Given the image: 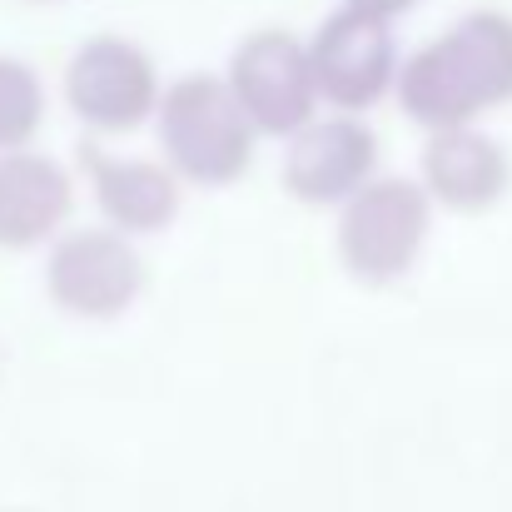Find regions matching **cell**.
<instances>
[{
    "label": "cell",
    "instance_id": "14",
    "mask_svg": "<svg viewBox=\"0 0 512 512\" xmlns=\"http://www.w3.org/2000/svg\"><path fill=\"white\" fill-rule=\"evenodd\" d=\"M40 5H45V0H40Z\"/></svg>",
    "mask_w": 512,
    "mask_h": 512
},
{
    "label": "cell",
    "instance_id": "6",
    "mask_svg": "<svg viewBox=\"0 0 512 512\" xmlns=\"http://www.w3.org/2000/svg\"><path fill=\"white\" fill-rule=\"evenodd\" d=\"M224 80H229L234 100L244 105L249 125L264 140H289L314 115H324V95H319V80H314L309 40L284 30V25L249 30L229 50Z\"/></svg>",
    "mask_w": 512,
    "mask_h": 512
},
{
    "label": "cell",
    "instance_id": "13",
    "mask_svg": "<svg viewBox=\"0 0 512 512\" xmlns=\"http://www.w3.org/2000/svg\"><path fill=\"white\" fill-rule=\"evenodd\" d=\"M339 5H353V10L378 15V20H398V15H408L418 0H339Z\"/></svg>",
    "mask_w": 512,
    "mask_h": 512
},
{
    "label": "cell",
    "instance_id": "11",
    "mask_svg": "<svg viewBox=\"0 0 512 512\" xmlns=\"http://www.w3.org/2000/svg\"><path fill=\"white\" fill-rule=\"evenodd\" d=\"M423 189L428 199L473 209L498 189V155L493 145L473 140L468 130H438L423 150Z\"/></svg>",
    "mask_w": 512,
    "mask_h": 512
},
{
    "label": "cell",
    "instance_id": "2",
    "mask_svg": "<svg viewBox=\"0 0 512 512\" xmlns=\"http://www.w3.org/2000/svg\"><path fill=\"white\" fill-rule=\"evenodd\" d=\"M259 130L234 100L224 75L189 70L165 85L155 110V145L189 189H229L254 170Z\"/></svg>",
    "mask_w": 512,
    "mask_h": 512
},
{
    "label": "cell",
    "instance_id": "10",
    "mask_svg": "<svg viewBox=\"0 0 512 512\" xmlns=\"http://www.w3.org/2000/svg\"><path fill=\"white\" fill-rule=\"evenodd\" d=\"M75 174L45 150H5L0 155V249L30 254L50 249L75 214Z\"/></svg>",
    "mask_w": 512,
    "mask_h": 512
},
{
    "label": "cell",
    "instance_id": "8",
    "mask_svg": "<svg viewBox=\"0 0 512 512\" xmlns=\"http://www.w3.org/2000/svg\"><path fill=\"white\" fill-rule=\"evenodd\" d=\"M378 135L363 115L324 110L284 140L279 179L289 199L309 209H343L368 179H378Z\"/></svg>",
    "mask_w": 512,
    "mask_h": 512
},
{
    "label": "cell",
    "instance_id": "7",
    "mask_svg": "<svg viewBox=\"0 0 512 512\" xmlns=\"http://www.w3.org/2000/svg\"><path fill=\"white\" fill-rule=\"evenodd\" d=\"M309 60H314L324 110L368 115L373 105H383L393 95L403 50H398L393 20H378V15H363L353 5H339L309 35Z\"/></svg>",
    "mask_w": 512,
    "mask_h": 512
},
{
    "label": "cell",
    "instance_id": "9",
    "mask_svg": "<svg viewBox=\"0 0 512 512\" xmlns=\"http://www.w3.org/2000/svg\"><path fill=\"white\" fill-rule=\"evenodd\" d=\"M80 174L100 209V224L130 239L165 234L179 219L184 189H189L160 155H120V150H105L100 140L80 145Z\"/></svg>",
    "mask_w": 512,
    "mask_h": 512
},
{
    "label": "cell",
    "instance_id": "5",
    "mask_svg": "<svg viewBox=\"0 0 512 512\" xmlns=\"http://www.w3.org/2000/svg\"><path fill=\"white\" fill-rule=\"evenodd\" d=\"M428 219L433 209H428L423 184L388 179V174L368 179L339 209V229H334L339 264L348 269V279L368 289L398 284L428 244Z\"/></svg>",
    "mask_w": 512,
    "mask_h": 512
},
{
    "label": "cell",
    "instance_id": "4",
    "mask_svg": "<svg viewBox=\"0 0 512 512\" xmlns=\"http://www.w3.org/2000/svg\"><path fill=\"white\" fill-rule=\"evenodd\" d=\"M145 284H150V269H145L140 244L110 224L65 229L45 249V294L65 319L115 324L140 304Z\"/></svg>",
    "mask_w": 512,
    "mask_h": 512
},
{
    "label": "cell",
    "instance_id": "1",
    "mask_svg": "<svg viewBox=\"0 0 512 512\" xmlns=\"http://www.w3.org/2000/svg\"><path fill=\"white\" fill-rule=\"evenodd\" d=\"M512 95V20L478 10L448 35L403 55L393 100L423 130H463L483 105Z\"/></svg>",
    "mask_w": 512,
    "mask_h": 512
},
{
    "label": "cell",
    "instance_id": "12",
    "mask_svg": "<svg viewBox=\"0 0 512 512\" xmlns=\"http://www.w3.org/2000/svg\"><path fill=\"white\" fill-rule=\"evenodd\" d=\"M45 115H50V90L40 70L20 55H0V155L30 150L45 130Z\"/></svg>",
    "mask_w": 512,
    "mask_h": 512
},
{
    "label": "cell",
    "instance_id": "3",
    "mask_svg": "<svg viewBox=\"0 0 512 512\" xmlns=\"http://www.w3.org/2000/svg\"><path fill=\"white\" fill-rule=\"evenodd\" d=\"M60 95H65V110L95 140H115V135H135V130L155 125L165 80H160L155 55L140 40L105 30L70 50Z\"/></svg>",
    "mask_w": 512,
    "mask_h": 512
}]
</instances>
